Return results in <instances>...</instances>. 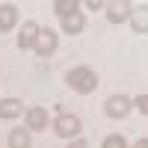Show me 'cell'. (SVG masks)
<instances>
[{
  "mask_svg": "<svg viewBox=\"0 0 148 148\" xmlns=\"http://www.w3.org/2000/svg\"><path fill=\"white\" fill-rule=\"evenodd\" d=\"M130 148H148V136H142V139H136V142H133Z\"/></svg>",
  "mask_w": 148,
  "mask_h": 148,
  "instance_id": "18",
  "label": "cell"
},
{
  "mask_svg": "<svg viewBox=\"0 0 148 148\" xmlns=\"http://www.w3.org/2000/svg\"><path fill=\"white\" fill-rule=\"evenodd\" d=\"M68 148H89V142L77 136V139H71V142H68Z\"/></svg>",
  "mask_w": 148,
  "mask_h": 148,
  "instance_id": "16",
  "label": "cell"
},
{
  "mask_svg": "<svg viewBox=\"0 0 148 148\" xmlns=\"http://www.w3.org/2000/svg\"><path fill=\"white\" fill-rule=\"evenodd\" d=\"M80 130H83V125H80V119L74 116V113H59L56 119H53V133L59 139H77L80 136Z\"/></svg>",
  "mask_w": 148,
  "mask_h": 148,
  "instance_id": "2",
  "label": "cell"
},
{
  "mask_svg": "<svg viewBox=\"0 0 148 148\" xmlns=\"http://www.w3.org/2000/svg\"><path fill=\"white\" fill-rule=\"evenodd\" d=\"M39 24L36 21H24L21 27H18V47L21 51H33L36 47V39H39Z\"/></svg>",
  "mask_w": 148,
  "mask_h": 148,
  "instance_id": "6",
  "label": "cell"
},
{
  "mask_svg": "<svg viewBox=\"0 0 148 148\" xmlns=\"http://www.w3.org/2000/svg\"><path fill=\"white\" fill-rule=\"evenodd\" d=\"M101 148H130V145H127V139L121 133H110V136H104Z\"/></svg>",
  "mask_w": 148,
  "mask_h": 148,
  "instance_id": "14",
  "label": "cell"
},
{
  "mask_svg": "<svg viewBox=\"0 0 148 148\" xmlns=\"http://www.w3.org/2000/svg\"><path fill=\"white\" fill-rule=\"evenodd\" d=\"M104 9H107V21L110 24H125L133 15V3L130 0H110Z\"/></svg>",
  "mask_w": 148,
  "mask_h": 148,
  "instance_id": "5",
  "label": "cell"
},
{
  "mask_svg": "<svg viewBox=\"0 0 148 148\" xmlns=\"http://www.w3.org/2000/svg\"><path fill=\"white\" fill-rule=\"evenodd\" d=\"M86 6H89V9H92V12H95V9H104V6H107V3H101V0H89V3H86Z\"/></svg>",
  "mask_w": 148,
  "mask_h": 148,
  "instance_id": "17",
  "label": "cell"
},
{
  "mask_svg": "<svg viewBox=\"0 0 148 148\" xmlns=\"http://www.w3.org/2000/svg\"><path fill=\"white\" fill-rule=\"evenodd\" d=\"M15 27H18V6L0 3V33H12Z\"/></svg>",
  "mask_w": 148,
  "mask_h": 148,
  "instance_id": "8",
  "label": "cell"
},
{
  "mask_svg": "<svg viewBox=\"0 0 148 148\" xmlns=\"http://www.w3.org/2000/svg\"><path fill=\"white\" fill-rule=\"evenodd\" d=\"M59 47V36H56V30H51V27H42L39 30V39H36V56L39 59H47L53 51Z\"/></svg>",
  "mask_w": 148,
  "mask_h": 148,
  "instance_id": "3",
  "label": "cell"
},
{
  "mask_svg": "<svg viewBox=\"0 0 148 148\" xmlns=\"http://www.w3.org/2000/svg\"><path fill=\"white\" fill-rule=\"evenodd\" d=\"M133 107H136L142 116H148V95H136L133 98Z\"/></svg>",
  "mask_w": 148,
  "mask_h": 148,
  "instance_id": "15",
  "label": "cell"
},
{
  "mask_svg": "<svg viewBox=\"0 0 148 148\" xmlns=\"http://www.w3.org/2000/svg\"><path fill=\"white\" fill-rule=\"evenodd\" d=\"M130 110H133V98H127V95H110L104 101V113L110 119H125Z\"/></svg>",
  "mask_w": 148,
  "mask_h": 148,
  "instance_id": "4",
  "label": "cell"
},
{
  "mask_svg": "<svg viewBox=\"0 0 148 148\" xmlns=\"http://www.w3.org/2000/svg\"><path fill=\"white\" fill-rule=\"evenodd\" d=\"M59 21H62V33H65V36H77V33H83V27H86V15H83V12H74V15L59 18Z\"/></svg>",
  "mask_w": 148,
  "mask_h": 148,
  "instance_id": "10",
  "label": "cell"
},
{
  "mask_svg": "<svg viewBox=\"0 0 148 148\" xmlns=\"http://www.w3.org/2000/svg\"><path fill=\"white\" fill-rule=\"evenodd\" d=\"M6 142H9V148H33V133L27 127H12Z\"/></svg>",
  "mask_w": 148,
  "mask_h": 148,
  "instance_id": "9",
  "label": "cell"
},
{
  "mask_svg": "<svg viewBox=\"0 0 148 148\" xmlns=\"http://www.w3.org/2000/svg\"><path fill=\"white\" fill-rule=\"evenodd\" d=\"M130 27H133V33H148V3H142V6H133Z\"/></svg>",
  "mask_w": 148,
  "mask_h": 148,
  "instance_id": "12",
  "label": "cell"
},
{
  "mask_svg": "<svg viewBox=\"0 0 148 148\" xmlns=\"http://www.w3.org/2000/svg\"><path fill=\"white\" fill-rule=\"evenodd\" d=\"M53 12L59 18H68V15H74V12H80V3L77 0H53Z\"/></svg>",
  "mask_w": 148,
  "mask_h": 148,
  "instance_id": "13",
  "label": "cell"
},
{
  "mask_svg": "<svg viewBox=\"0 0 148 148\" xmlns=\"http://www.w3.org/2000/svg\"><path fill=\"white\" fill-rule=\"evenodd\" d=\"M47 121H51V119H47V110L45 107H30L27 113H24V127H27L30 133L33 130H45Z\"/></svg>",
  "mask_w": 148,
  "mask_h": 148,
  "instance_id": "7",
  "label": "cell"
},
{
  "mask_svg": "<svg viewBox=\"0 0 148 148\" xmlns=\"http://www.w3.org/2000/svg\"><path fill=\"white\" fill-rule=\"evenodd\" d=\"M65 83L71 86L77 95H92L98 86V74H95V68H89V65H74L68 74H65Z\"/></svg>",
  "mask_w": 148,
  "mask_h": 148,
  "instance_id": "1",
  "label": "cell"
},
{
  "mask_svg": "<svg viewBox=\"0 0 148 148\" xmlns=\"http://www.w3.org/2000/svg\"><path fill=\"white\" fill-rule=\"evenodd\" d=\"M24 116V104L18 98H0V119H18Z\"/></svg>",
  "mask_w": 148,
  "mask_h": 148,
  "instance_id": "11",
  "label": "cell"
}]
</instances>
